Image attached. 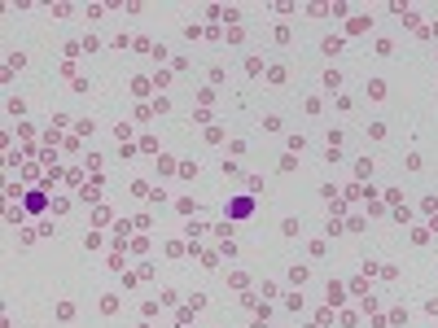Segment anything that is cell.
I'll return each mask as SVG.
<instances>
[{"label": "cell", "instance_id": "obj_13", "mask_svg": "<svg viewBox=\"0 0 438 328\" xmlns=\"http://www.w3.org/2000/svg\"><path fill=\"white\" fill-rule=\"evenodd\" d=\"M26 210H44V193H31V197H26Z\"/></svg>", "mask_w": 438, "mask_h": 328}, {"label": "cell", "instance_id": "obj_1", "mask_svg": "<svg viewBox=\"0 0 438 328\" xmlns=\"http://www.w3.org/2000/svg\"><path fill=\"white\" fill-rule=\"evenodd\" d=\"M245 215H254V201L250 197H237V201L228 206V219H245Z\"/></svg>", "mask_w": 438, "mask_h": 328}, {"label": "cell", "instance_id": "obj_2", "mask_svg": "<svg viewBox=\"0 0 438 328\" xmlns=\"http://www.w3.org/2000/svg\"><path fill=\"white\" fill-rule=\"evenodd\" d=\"M320 48H324V53H328V57H338V53H342V48H346V40H342V35H328V40H324V44H320Z\"/></svg>", "mask_w": 438, "mask_h": 328}, {"label": "cell", "instance_id": "obj_4", "mask_svg": "<svg viewBox=\"0 0 438 328\" xmlns=\"http://www.w3.org/2000/svg\"><path fill=\"white\" fill-rule=\"evenodd\" d=\"M320 83H324L328 92H338V87H342V75H338V70H324V79H320Z\"/></svg>", "mask_w": 438, "mask_h": 328}, {"label": "cell", "instance_id": "obj_3", "mask_svg": "<svg viewBox=\"0 0 438 328\" xmlns=\"http://www.w3.org/2000/svg\"><path fill=\"white\" fill-rule=\"evenodd\" d=\"M342 297H346V293H342V284L328 280V306H342Z\"/></svg>", "mask_w": 438, "mask_h": 328}, {"label": "cell", "instance_id": "obj_6", "mask_svg": "<svg viewBox=\"0 0 438 328\" xmlns=\"http://www.w3.org/2000/svg\"><path fill=\"white\" fill-rule=\"evenodd\" d=\"M355 175H360V180H368V175H372V158H360V162H355Z\"/></svg>", "mask_w": 438, "mask_h": 328}, {"label": "cell", "instance_id": "obj_8", "mask_svg": "<svg viewBox=\"0 0 438 328\" xmlns=\"http://www.w3.org/2000/svg\"><path fill=\"white\" fill-rule=\"evenodd\" d=\"M281 232H285V236H298V232H303V223H298V219H285Z\"/></svg>", "mask_w": 438, "mask_h": 328}, {"label": "cell", "instance_id": "obj_11", "mask_svg": "<svg viewBox=\"0 0 438 328\" xmlns=\"http://www.w3.org/2000/svg\"><path fill=\"white\" fill-rule=\"evenodd\" d=\"M372 53H377V57H390V53H394V44H390V40H377V48H372Z\"/></svg>", "mask_w": 438, "mask_h": 328}, {"label": "cell", "instance_id": "obj_9", "mask_svg": "<svg viewBox=\"0 0 438 328\" xmlns=\"http://www.w3.org/2000/svg\"><path fill=\"white\" fill-rule=\"evenodd\" d=\"M289 280H294V284H307V267H298V262H294V267H289Z\"/></svg>", "mask_w": 438, "mask_h": 328}, {"label": "cell", "instance_id": "obj_5", "mask_svg": "<svg viewBox=\"0 0 438 328\" xmlns=\"http://www.w3.org/2000/svg\"><path fill=\"white\" fill-rule=\"evenodd\" d=\"M267 83H272V87L285 83V66H272V70H267Z\"/></svg>", "mask_w": 438, "mask_h": 328}, {"label": "cell", "instance_id": "obj_10", "mask_svg": "<svg viewBox=\"0 0 438 328\" xmlns=\"http://www.w3.org/2000/svg\"><path fill=\"white\" fill-rule=\"evenodd\" d=\"M101 311H105V315H114V311H119V297H114V293L101 297Z\"/></svg>", "mask_w": 438, "mask_h": 328}, {"label": "cell", "instance_id": "obj_12", "mask_svg": "<svg viewBox=\"0 0 438 328\" xmlns=\"http://www.w3.org/2000/svg\"><path fill=\"white\" fill-rule=\"evenodd\" d=\"M245 75H254V79L263 75V62H259V57H250V62H245Z\"/></svg>", "mask_w": 438, "mask_h": 328}, {"label": "cell", "instance_id": "obj_7", "mask_svg": "<svg viewBox=\"0 0 438 328\" xmlns=\"http://www.w3.org/2000/svg\"><path fill=\"white\" fill-rule=\"evenodd\" d=\"M149 87H153V79H131V92H136V97H145Z\"/></svg>", "mask_w": 438, "mask_h": 328}]
</instances>
